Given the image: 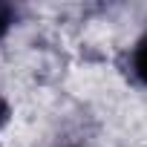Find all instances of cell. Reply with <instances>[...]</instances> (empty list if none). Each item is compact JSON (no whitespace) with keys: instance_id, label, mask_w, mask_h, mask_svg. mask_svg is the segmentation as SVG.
I'll use <instances>...</instances> for the list:
<instances>
[{"instance_id":"3957f363","label":"cell","mask_w":147,"mask_h":147,"mask_svg":"<svg viewBox=\"0 0 147 147\" xmlns=\"http://www.w3.org/2000/svg\"><path fill=\"white\" fill-rule=\"evenodd\" d=\"M6 115H9V110H6V104H3V98H0V127H3V121H6Z\"/></svg>"},{"instance_id":"6da1fadb","label":"cell","mask_w":147,"mask_h":147,"mask_svg":"<svg viewBox=\"0 0 147 147\" xmlns=\"http://www.w3.org/2000/svg\"><path fill=\"white\" fill-rule=\"evenodd\" d=\"M130 69H133V75H136L141 84H147V32H144V38L136 43V49H133V55H130Z\"/></svg>"},{"instance_id":"7a4b0ae2","label":"cell","mask_w":147,"mask_h":147,"mask_svg":"<svg viewBox=\"0 0 147 147\" xmlns=\"http://www.w3.org/2000/svg\"><path fill=\"white\" fill-rule=\"evenodd\" d=\"M9 23H12V9L9 6H0V35L9 29Z\"/></svg>"}]
</instances>
